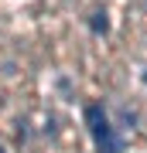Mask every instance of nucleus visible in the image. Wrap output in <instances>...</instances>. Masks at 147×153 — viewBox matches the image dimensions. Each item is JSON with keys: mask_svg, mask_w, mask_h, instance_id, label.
Masks as SVG:
<instances>
[{"mask_svg": "<svg viewBox=\"0 0 147 153\" xmlns=\"http://www.w3.org/2000/svg\"><path fill=\"white\" fill-rule=\"evenodd\" d=\"M109 24H106V14H93V31L99 34V31H106Z\"/></svg>", "mask_w": 147, "mask_h": 153, "instance_id": "obj_2", "label": "nucleus"}, {"mask_svg": "<svg viewBox=\"0 0 147 153\" xmlns=\"http://www.w3.org/2000/svg\"><path fill=\"white\" fill-rule=\"evenodd\" d=\"M0 153H4V150H0Z\"/></svg>", "mask_w": 147, "mask_h": 153, "instance_id": "obj_3", "label": "nucleus"}, {"mask_svg": "<svg viewBox=\"0 0 147 153\" xmlns=\"http://www.w3.org/2000/svg\"><path fill=\"white\" fill-rule=\"evenodd\" d=\"M86 126L93 133V143H96V153H123V140L116 136V129L109 126V116L99 102L86 105Z\"/></svg>", "mask_w": 147, "mask_h": 153, "instance_id": "obj_1", "label": "nucleus"}]
</instances>
